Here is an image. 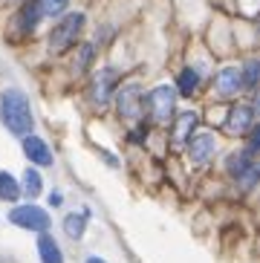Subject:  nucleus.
<instances>
[{"instance_id":"16","label":"nucleus","mask_w":260,"mask_h":263,"mask_svg":"<svg viewBox=\"0 0 260 263\" xmlns=\"http://www.w3.org/2000/svg\"><path fill=\"white\" fill-rule=\"evenodd\" d=\"M35 3H38L41 17H55V15H61L64 9H67L69 0H35Z\"/></svg>"},{"instance_id":"11","label":"nucleus","mask_w":260,"mask_h":263,"mask_svg":"<svg viewBox=\"0 0 260 263\" xmlns=\"http://www.w3.org/2000/svg\"><path fill=\"white\" fill-rule=\"evenodd\" d=\"M240 87H243V72H240L237 67H226V70L220 72V78H217L220 96H237Z\"/></svg>"},{"instance_id":"19","label":"nucleus","mask_w":260,"mask_h":263,"mask_svg":"<svg viewBox=\"0 0 260 263\" xmlns=\"http://www.w3.org/2000/svg\"><path fill=\"white\" fill-rule=\"evenodd\" d=\"M41 21V12H38V3H35V0H32L29 6L23 9V26H26V29H32V26L38 24Z\"/></svg>"},{"instance_id":"7","label":"nucleus","mask_w":260,"mask_h":263,"mask_svg":"<svg viewBox=\"0 0 260 263\" xmlns=\"http://www.w3.org/2000/svg\"><path fill=\"white\" fill-rule=\"evenodd\" d=\"M252 124H254V110L249 107V104H240V107L231 110L226 127H229V133H234V136H246V133L252 130Z\"/></svg>"},{"instance_id":"21","label":"nucleus","mask_w":260,"mask_h":263,"mask_svg":"<svg viewBox=\"0 0 260 263\" xmlns=\"http://www.w3.org/2000/svg\"><path fill=\"white\" fill-rule=\"evenodd\" d=\"M257 84V61H249L246 64V87H254Z\"/></svg>"},{"instance_id":"15","label":"nucleus","mask_w":260,"mask_h":263,"mask_svg":"<svg viewBox=\"0 0 260 263\" xmlns=\"http://www.w3.org/2000/svg\"><path fill=\"white\" fill-rule=\"evenodd\" d=\"M17 197H21V188H17V182H15L12 177H9L6 171H0V200L15 202Z\"/></svg>"},{"instance_id":"5","label":"nucleus","mask_w":260,"mask_h":263,"mask_svg":"<svg viewBox=\"0 0 260 263\" xmlns=\"http://www.w3.org/2000/svg\"><path fill=\"white\" fill-rule=\"evenodd\" d=\"M254 154H249V151H240L237 156H231L229 159V168H231V174L243 182L246 188L254 182V177H257V165H254V159H252Z\"/></svg>"},{"instance_id":"2","label":"nucleus","mask_w":260,"mask_h":263,"mask_svg":"<svg viewBox=\"0 0 260 263\" xmlns=\"http://www.w3.org/2000/svg\"><path fill=\"white\" fill-rule=\"evenodd\" d=\"M81 26H84V15H81V12H72V15H67L61 24L49 32V52H52V55H61L64 49H69L72 44H76Z\"/></svg>"},{"instance_id":"17","label":"nucleus","mask_w":260,"mask_h":263,"mask_svg":"<svg viewBox=\"0 0 260 263\" xmlns=\"http://www.w3.org/2000/svg\"><path fill=\"white\" fill-rule=\"evenodd\" d=\"M23 188H26V194H29V197H38L41 194V177H38V171H26V174H23Z\"/></svg>"},{"instance_id":"13","label":"nucleus","mask_w":260,"mask_h":263,"mask_svg":"<svg viewBox=\"0 0 260 263\" xmlns=\"http://www.w3.org/2000/svg\"><path fill=\"white\" fill-rule=\"evenodd\" d=\"M194 124H197V116H194V113H182V116H179L176 130H174V142H176V145H185V142H188V133L194 130Z\"/></svg>"},{"instance_id":"4","label":"nucleus","mask_w":260,"mask_h":263,"mask_svg":"<svg viewBox=\"0 0 260 263\" xmlns=\"http://www.w3.org/2000/svg\"><path fill=\"white\" fill-rule=\"evenodd\" d=\"M147 104H151L153 122L165 124L171 119V113H174V90H171V87H156V90H151Z\"/></svg>"},{"instance_id":"14","label":"nucleus","mask_w":260,"mask_h":263,"mask_svg":"<svg viewBox=\"0 0 260 263\" xmlns=\"http://www.w3.org/2000/svg\"><path fill=\"white\" fill-rule=\"evenodd\" d=\"M84 226H87V211H81V214H69L67 220H64V232H67L72 240H78L81 234H84Z\"/></svg>"},{"instance_id":"22","label":"nucleus","mask_w":260,"mask_h":263,"mask_svg":"<svg viewBox=\"0 0 260 263\" xmlns=\"http://www.w3.org/2000/svg\"><path fill=\"white\" fill-rule=\"evenodd\" d=\"M87 263H107V260H101V257H90Z\"/></svg>"},{"instance_id":"8","label":"nucleus","mask_w":260,"mask_h":263,"mask_svg":"<svg viewBox=\"0 0 260 263\" xmlns=\"http://www.w3.org/2000/svg\"><path fill=\"white\" fill-rule=\"evenodd\" d=\"M142 90H139L136 84L124 87L122 93H119V113H122L124 119H139V113H142Z\"/></svg>"},{"instance_id":"1","label":"nucleus","mask_w":260,"mask_h":263,"mask_svg":"<svg viewBox=\"0 0 260 263\" xmlns=\"http://www.w3.org/2000/svg\"><path fill=\"white\" fill-rule=\"evenodd\" d=\"M0 119L15 136H26L32 130V110L29 99L21 90H6L0 96Z\"/></svg>"},{"instance_id":"20","label":"nucleus","mask_w":260,"mask_h":263,"mask_svg":"<svg viewBox=\"0 0 260 263\" xmlns=\"http://www.w3.org/2000/svg\"><path fill=\"white\" fill-rule=\"evenodd\" d=\"M90 61H92V47H90V44H84V47H81V52H78L76 72H84L87 67H90Z\"/></svg>"},{"instance_id":"12","label":"nucleus","mask_w":260,"mask_h":263,"mask_svg":"<svg viewBox=\"0 0 260 263\" xmlns=\"http://www.w3.org/2000/svg\"><path fill=\"white\" fill-rule=\"evenodd\" d=\"M38 252H41V260L44 263H64L61 249H58V243L49 234H41L38 237Z\"/></svg>"},{"instance_id":"3","label":"nucleus","mask_w":260,"mask_h":263,"mask_svg":"<svg viewBox=\"0 0 260 263\" xmlns=\"http://www.w3.org/2000/svg\"><path fill=\"white\" fill-rule=\"evenodd\" d=\"M9 220L15 226H21V229H29V232H44L46 226H49L46 211L38 209V205H17V209H12Z\"/></svg>"},{"instance_id":"18","label":"nucleus","mask_w":260,"mask_h":263,"mask_svg":"<svg viewBox=\"0 0 260 263\" xmlns=\"http://www.w3.org/2000/svg\"><path fill=\"white\" fill-rule=\"evenodd\" d=\"M197 81H199L197 72H194V70H185L182 76H179V93H182V96H191L194 90H197Z\"/></svg>"},{"instance_id":"6","label":"nucleus","mask_w":260,"mask_h":263,"mask_svg":"<svg viewBox=\"0 0 260 263\" xmlns=\"http://www.w3.org/2000/svg\"><path fill=\"white\" fill-rule=\"evenodd\" d=\"M214 151H217V139L211 133H199V136L188 139V154H191V162H197V165L208 162L214 156Z\"/></svg>"},{"instance_id":"10","label":"nucleus","mask_w":260,"mask_h":263,"mask_svg":"<svg viewBox=\"0 0 260 263\" xmlns=\"http://www.w3.org/2000/svg\"><path fill=\"white\" fill-rule=\"evenodd\" d=\"M23 154H26V159L35 165H52V151L46 147L44 139H38V136H26V142H23Z\"/></svg>"},{"instance_id":"9","label":"nucleus","mask_w":260,"mask_h":263,"mask_svg":"<svg viewBox=\"0 0 260 263\" xmlns=\"http://www.w3.org/2000/svg\"><path fill=\"white\" fill-rule=\"evenodd\" d=\"M113 84H116V72L113 70H101L92 81V104L96 107H104L110 101V93H113Z\"/></svg>"}]
</instances>
